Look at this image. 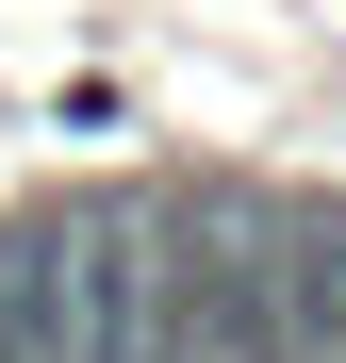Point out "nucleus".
Returning <instances> with one entry per match:
<instances>
[{"instance_id": "obj_1", "label": "nucleus", "mask_w": 346, "mask_h": 363, "mask_svg": "<svg viewBox=\"0 0 346 363\" xmlns=\"http://www.w3.org/2000/svg\"><path fill=\"white\" fill-rule=\"evenodd\" d=\"M0 363H83V330H67V215L0 231Z\"/></svg>"}, {"instance_id": "obj_2", "label": "nucleus", "mask_w": 346, "mask_h": 363, "mask_svg": "<svg viewBox=\"0 0 346 363\" xmlns=\"http://www.w3.org/2000/svg\"><path fill=\"white\" fill-rule=\"evenodd\" d=\"M330 347H346V314H330Z\"/></svg>"}]
</instances>
